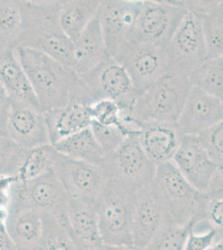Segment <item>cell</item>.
I'll list each match as a JSON object with an SVG mask.
<instances>
[{"label": "cell", "mask_w": 223, "mask_h": 250, "mask_svg": "<svg viewBox=\"0 0 223 250\" xmlns=\"http://www.w3.org/2000/svg\"><path fill=\"white\" fill-rule=\"evenodd\" d=\"M96 205L94 203L68 196L65 228L77 249L102 245Z\"/></svg>", "instance_id": "cell-19"}, {"label": "cell", "mask_w": 223, "mask_h": 250, "mask_svg": "<svg viewBox=\"0 0 223 250\" xmlns=\"http://www.w3.org/2000/svg\"><path fill=\"white\" fill-rule=\"evenodd\" d=\"M42 213L34 208L9 210L7 232L19 250H35L42 234Z\"/></svg>", "instance_id": "cell-24"}, {"label": "cell", "mask_w": 223, "mask_h": 250, "mask_svg": "<svg viewBox=\"0 0 223 250\" xmlns=\"http://www.w3.org/2000/svg\"><path fill=\"white\" fill-rule=\"evenodd\" d=\"M42 234L35 250H77L68 231L60 221L46 213H42Z\"/></svg>", "instance_id": "cell-30"}, {"label": "cell", "mask_w": 223, "mask_h": 250, "mask_svg": "<svg viewBox=\"0 0 223 250\" xmlns=\"http://www.w3.org/2000/svg\"><path fill=\"white\" fill-rule=\"evenodd\" d=\"M43 115L52 145L89 128L93 121L89 106L77 100H71L67 105L43 113Z\"/></svg>", "instance_id": "cell-20"}, {"label": "cell", "mask_w": 223, "mask_h": 250, "mask_svg": "<svg viewBox=\"0 0 223 250\" xmlns=\"http://www.w3.org/2000/svg\"><path fill=\"white\" fill-rule=\"evenodd\" d=\"M0 82L12 100L40 109L37 98L14 49L0 53Z\"/></svg>", "instance_id": "cell-23"}, {"label": "cell", "mask_w": 223, "mask_h": 250, "mask_svg": "<svg viewBox=\"0 0 223 250\" xmlns=\"http://www.w3.org/2000/svg\"><path fill=\"white\" fill-rule=\"evenodd\" d=\"M105 250H143V249L138 247L135 245H104Z\"/></svg>", "instance_id": "cell-42"}, {"label": "cell", "mask_w": 223, "mask_h": 250, "mask_svg": "<svg viewBox=\"0 0 223 250\" xmlns=\"http://www.w3.org/2000/svg\"><path fill=\"white\" fill-rule=\"evenodd\" d=\"M166 54L168 75L185 79L206 60V43L198 15L187 11L167 44Z\"/></svg>", "instance_id": "cell-10"}, {"label": "cell", "mask_w": 223, "mask_h": 250, "mask_svg": "<svg viewBox=\"0 0 223 250\" xmlns=\"http://www.w3.org/2000/svg\"><path fill=\"white\" fill-rule=\"evenodd\" d=\"M170 225L173 224L153 180L136 191L133 220V245L144 249L159 231Z\"/></svg>", "instance_id": "cell-14"}, {"label": "cell", "mask_w": 223, "mask_h": 250, "mask_svg": "<svg viewBox=\"0 0 223 250\" xmlns=\"http://www.w3.org/2000/svg\"><path fill=\"white\" fill-rule=\"evenodd\" d=\"M205 219L212 227L223 230V198H212L208 200L205 212Z\"/></svg>", "instance_id": "cell-37"}, {"label": "cell", "mask_w": 223, "mask_h": 250, "mask_svg": "<svg viewBox=\"0 0 223 250\" xmlns=\"http://www.w3.org/2000/svg\"><path fill=\"white\" fill-rule=\"evenodd\" d=\"M133 124L139 127L142 148L156 166L172 161L184 136L177 123Z\"/></svg>", "instance_id": "cell-18"}, {"label": "cell", "mask_w": 223, "mask_h": 250, "mask_svg": "<svg viewBox=\"0 0 223 250\" xmlns=\"http://www.w3.org/2000/svg\"><path fill=\"white\" fill-rule=\"evenodd\" d=\"M206 250H223V243L222 241L216 242L215 244L210 246Z\"/></svg>", "instance_id": "cell-43"}, {"label": "cell", "mask_w": 223, "mask_h": 250, "mask_svg": "<svg viewBox=\"0 0 223 250\" xmlns=\"http://www.w3.org/2000/svg\"><path fill=\"white\" fill-rule=\"evenodd\" d=\"M107 57L109 56L105 47L102 29L95 17L73 42L71 68L76 74H84Z\"/></svg>", "instance_id": "cell-21"}, {"label": "cell", "mask_w": 223, "mask_h": 250, "mask_svg": "<svg viewBox=\"0 0 223 250\" xmlns=\"http://www.w3.org/2000/svg\"><path fill=\"white\" fill-rule=\"evenodd\" d=\"M79 76L87 88L90 105L100 100H112L121 108L122 119L127 116L138 92L125 68L114 58L107 57Z\"/></svg>", "instance_id": "cell-7"}, {"label": "cell", "mask_w": 223, "mask_h": 250, "mask_svg": "<svg viewBox=\"0 0 223 250\" xmlns=\"http://www.w3.org/2000/svg\"><path fill=\"white\" fill-rule=\"evenodd\" d=\"M23 24L18 47L28 48L53 58L71 68L73 43L60 23L62 1H21Z\"/></svg>", "instance_id": "cell-2"}, {"label": "cell", "mask_w": 223, "mask_h": 250, "mask_svg": "<svg viewBox=\"0 0 223 250\" xmlns=\"http://www.w3.org/2000/svg\"><path fill=\"white\" fill-rule=\"evenodd\" d=\"M113 58L125 68L138 94L168 76L166 48L127 43Z\"/></svg>", "instance_id": "cell-11"}, {"label": "cell", "mask_w": 223, "mask_h": 250, "mask_svg": "<svg viewBox=\"0 0 223 250\" xmlns=\"http://www.w3.org/2000/svg\"><path fill=\"white\" fill-rule=\"evenodd\" d=\"M187 9L200 18L206 59L223 56V1H182Z\"/></svg>", "instance_id": "cell-22"}, {"label": "cell", "mask_w": 223, "mask_h": 250, "mask_svg": "<svg viewBox=\"0 0 223 250\" xmlns=\"http://www.w3.org/2000/svg\"><path fill=\"white\" fill-rule=\"evenodd\" d=\"M223 120V100L191 86L177 121L182 134L198 135Z\"/></svg>", "instance_id": "cell-16"}, {"label": "cell", "mask_w": 223, "mask_h": 250, "mask_svg": "<svg viewBox=\"0 0 223 250\" xmlns=\"http://www.w3.org/2000/svg\"><path fill=\"white\" fill-rule=\"evenodd\" d=\"M90 128L97 142L102 147L106 154L116 150L130 133L139 130L121 128L115 125H100L95 121H92Z\"/></svg>", "instance_id": "cell-32"}, {"label": "cell", "mask_w": 223, "mask_h": 250, "mask_svg": "<svg viewBox=\"0 0 223 250\" xmlns=\"http://www.w3.org/2000/svg\"><path fill=\"white\" fill-rule=\"evenodd\" d=\"M193 224L170 225L156 234L143 250H183Z\"/></svg>", "instance_id": "cell-31"}, {"label": "cell", "mask_w": 223, "mask_h": 250, "mask_svg": "<svg viewBox=\"0 0 223 250\" xmlns=\"http://www.w3.org/2000/svg\"><path fill=\"white\" fill-rule=\"evenodd\" d=\"M4 132L7 138L23 149L50 144L42 111L17 100H12Z\"/></svg>", "instance_id": "cell-15"}, {"label": "cell", "mask_w": 223, "mask_h": 250, "mask_svg": "<svg viewBox=\"0 0 223 250\" xmlns=\"http://www.w3.org/2000/svg\"><path fill=\"white\" fill-rule=\"evenodd\" d=\"M22 24V2L0 0V53L16 48Z\"/></svg>", "instance_id": "cell-29"}, {"label": "cell", "mask_w": 223, "mask_h": 250, "mask_svg": "<svg viewBox=\"0 0 223 250\" xmlns=\"http://www.w3.org/2000/svg\"><path fill=\"white\" fill-rule=\"evenodd\" d=\"M89 113L93 121L100 125H115L128 129H139L125 125L122 119L121 108L112 100H100L89 106Z\"/></svg>", "instance_id": "cell-33"}, {"label": "cell", "mask_w": 223, "mask_h": 250, "mask_svg": "<svg viewBox=\"0 0 223 250\" xmlns=\"http://www.w3.org/2000/svg\"><path fill=\"white\" fill-rule=\"evenodd\" d=\"M14 51L42 113L62 108L71 100L90 106L87 88L72 68L32 48L18 47Z\"/></svg>", "instance_id": "cell-1"}, {"label": "cell", "mask_w": 223, "mask_h": 250, "mask_svg": "<svg viewBox=\"0 0 223 250\" xmlns=\"http://www.w3.org/2000/svg\"><path fill=\"white\" fill-rule=\"evenodd\" d=\"M68 197L96 204L109 180L102 166L59 154L54 166Z\"/></svg>", "instance_id": "cell-12"}, {"label": "cell", "mask_w": 223, "mask_h": 250, "mask_svg": "<svg viewBox=\"0 0 223 250\" xmlns=\"http://www.w3.org/2000/svg\"><path fill=\"white\" fill-rule=\"evenodd\" d=\"M190 85L223 100V56L206 59L188 75Z\"/></svg>", "instance_id": "cell-28"}, {"label": "cell", "mask_w": 223, "mask_h": 250, "mask_svg": "<svg viewBox=\"0 0 223 250\" xmlns=\"http://www.w3.org/2000/svg\"><path fill=\"white\" fill-rule=\"evenodd\" d=\"M68 195L54 170L26 183L17 182L13 191L9 210L34 208L67 225Z\"/></svg>", "instance_id": "cell-9"}, {"label": "cell", "mask_w": 223, "mask_h": 250, "mask_svg": "<svg viewBox=\"0 0 223 250\" xmlns=\"http://www.w3.org/2000/svg\"><path fill=\"white\" fill-rule=\"evenodd\" d=\"M24 150L9 138L0 136V175H16Z\"/></svg>", "instance_id": "cell-35"}, {"label": "cell", "mask_w": 223, "mask_h": 250, "mask_svg": "<svg viewBox=\"0 0 223 250\" xmlns=\"http://www.w3.org/2000/svg\"><path fill=\"white\" fill-rule=\"evenodd\" d=\"M0 250H19L7 231L0 232Z\"/></svg>", "instance_id": "cell-40"}, {"label": "cell", "mask_w": 223, "mask_h": 250, "mask_svg": "<svg viewBox=\"0 0 223 250\" xmlns=\"http://www.w3.org/2000/svg\"><path fill=\"white\" fill-rule=\"evenodd\" d=\"M142 1H100L96 17L102 29L108 56L113 57L122 46L130 41Z\"/></svg>", "instance_id": "cell-13"}, {"label": "cell", "mask_w": 223, "mask_h": 250, "mask_svg": "<svg viewBox=\"0 0 223 250\" xmlns=\"http://www.w3.org/2000/svg\"><path fill=\"white\" fill-rule=\"evenodd\" d=\"M186 13L182 1H142L128 43L167 48Z\"/></svg>", "instance_id": "cell-6"}, {"label": "cell", "mask_w": 223, "mask_h": 250, "mask_svg": "<svg viewBox=\"0 0 223 250\" xmlns=\"http://www.w3.org/2000/svg\"><path fill=\"white\" fill-rule=\"evenodd\" d=\"M12 99L5 88L0 82V128L5 130L6 123L9 116Z\"/></svg>", "instance_id": "cell-39"}, {"label": "cell", "mask_w": 223, "mask_h": 250, "mask_svg": "<svg viewBox=\"0 0 223 250\" xmlns=\"http://www.w3.org/2000/svg\"><path fill=\"white\" fill-rule=\"evenodd\" d=\"M77 250H105L104 245H99V246H93V247L80 248L77 249Z\"/></svg>", "instance_id": "cell-44"}, {"label": "cell", "mask_w": 223, "mask_h": 250, "mask_svg": "<svg viewBox=\"0 0 223 250\" xmlns=\"http://www.w3.org/2000/svg\"><path fill=\"white\" fill-rule=\"evenodd\" d=\"M223 240V230L210 228L203 232L191 229L183 250H206L216 242Z\"/></svg>", "instance_id": "cell-36"}, {"label": "cell", "mask_w": 223, "mask_h": 250, "mask_svg": "<svg viewBox=\"0 0 223 250\" xmlns=\"http://www.w3.org/2000/svg\"><path fill=\"white\" fill-rule=\"evenodd\" d=\"M223 123L221 122L198 134V141L210 159L219 167L223 165Z\"/></svg>", "instance_id": "cell-34"}, {"label": "cell", "mask_w": 223, "mask_h": 250, "mask_svg": "<svg viewBox=\"0 0 223 250\" xmlns=\"http://www.w3.org/2000/svg\"><path fill=\"white\" fill-rule=\"evenodd\" d=\"M0 136H6L5 132L0 128ZM7 137V136H6Z\"/></svg>", "instance_id": "cell-45"}, {"label": "cell", "mask_w": 223, "mask_h": 250, "mask_svg": "<svg viewBox=\"0 0 223 250\" xmlns=\"http://www.w3.org/2000/svg\"><path fill=\"white\" fill-rule=\"evenodd\" d=\"M9 219V209L0 208V232L7 231V222Z\"/></svg>", "instance_id": "cell-41"}, {"label": "cell", "mask_w": 223, "mask_h": 250, "mask_svg": "<svg viewBox=\"0 0 223 250\" xmlns=\"http://www.w3.org/2000/svg\"><path fill=\"white\" fill-rule=\"evenodd\" d=\"M99 0H66L61 2L60 23L72 43L96 17Z\"/></svg>", "instance_id": "cell-26"}, {"label": "cell", "mask_w": 223, "mask_h": 250, "mask_svg": "<svg viewBox=\"0 0 223 250\" xmlns=\"http://www.w3.org/2000/svg\"><path fill=\"white\" fill-rule=\"evenodd\" d=\"M53 146L63 156L99 166L102 165L106 156L90 127L60 140Z\"/></svg>", "instance_id": "cell-25"}, {"label": "cell", "mask_w": 223, "mask_h": 250, "mask_svg": "<svg viewBox=\"0 0 223 250\" xmlns=\"http://www.w3.org/2000/svg\"><path fill=\"white\" fill-rule=\"evenodd\" d=\"M153 183L173 225H194L206 221V205L212 198L190 185L172 161L157 165Z\"/></svg>", "instance_id": "cell-4"}, {"label": "cell", "mask_w": 223, "mask_h": 250, "mask_svg": "<svg viewBox=\"0 0 223 250\" xmlns=\"http://www.w3.org/2000/svg\"><path fill=\"white\" fill-rule=\"evenodd\" d=\"M184 178L197 190L205 193L218 168L198 141L197 135H184L172 160Z\"/></svg>", "instance_id": "cell-17"}, {"label": "cell", "mask_w": 223, "mask_h": 250, "mask_svg": "<svg viewBox=\"0 0 223 250\" xmlns=\"http://www.w3.org/2000/svg\"><path fill=\"white\" fill-rule=\"evenodd\" d=\"M139 130L127 135L116 150L106 154L102 163L108 179H116L134 190L152 182L156 166L145 154L139 143Z\"/></svg>", "instance_id": "cell-8"}, {"label": "cell", "mask_w": 223, "mask_h": 250, "mask_svg": "<svg viewBox=\"0 0 223 250\" xmlns=\"http://www.w3.org/2000/svg\"><path fill=\"white\" fill-rule=\"evenodd\" d=\"M136 190L116 179L107 181L97 202L99 233L103 245H133Z\"/></svg>", "instance_id": "cell-5"}, {"label": "cell", "mask_w": 223, "mask_h": 250, "mask_svg": "<svg viewBox=\"0 0 223 250\" xmlns=\"http://www.w3.org/2000/svg\"><path fill=\"white\" fill-rule=\"evenodd\" d=\"M17 182L15 175H0V208L9 209L14 185Z\"/></svg>", "instance_id": "cell-38"}, {"label": "cell", "mask_w": 223, "mask_h": 250, "mask_svg": "<svg viewBox=\"0 0 223 250\" xmlns=\"http://www.w3.org/2000/svg\"><path fill=\"white\" fill-rule=\"evenodd\" d=\"M191 85L187 79L168 75L137 94L124 124L177 123Z\"/></svg>", "instance_id": "cell-3"}, {"label": "cell", "mask_w": 223, "mask_h": 250, "mask_svg": "<svg viewBox=\"0 0 223 250\" xmlns=\"http://www.w3.org/2000/svg\"><path fill=\"white\" fill-rule=\"evenodd\" d=\"M58 155L50 144L25 149L15 175L18 182H28L54 170Z\"/></svg>", "instance_id": "cell-27"}]
</instances>
